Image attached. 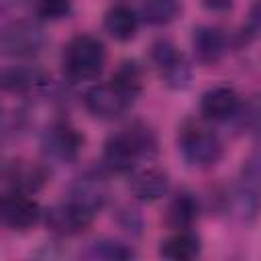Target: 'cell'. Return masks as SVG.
<instances>
[{
	"mask_svg": "<svg viewBox=\"0 0 261 261\" xmlns=\"http://www.w3.org/2000/svg\"><path fill=\"white\" fill-rule=\"evenodd\" d=\"M157 151V141L151 128L145 124H133L104 143V163L114 173H128L137 161Z\"/></svg>",
	"mask_w": 261,
	"mask_h": 261,
	"instance_id": "6da1fadb",
	"label": "cell"
},
{
	"mask_svg": "<svg viewBox=\"0 0 261 261\" xmlns=\"http://www.w3.org/2000/svg\"><path fill=\"white\" fill-rule=\"evenodd\" d=\"M106 63V49L98 37L75 35L63 51V69L73 80L96 77Z\"/></svg>",
	"mask_w": 261,
	"mask_h": 261,
	"instance_id": "7a4b0ae2",
	"label": "cell"
},
{
	"mask_svg": "<svg viewBox=\"0 0 261 261\" xmlns=\"http://www.w3.org/2000/svg\"><path fill=\"white\" fill-rule=\"evenodd\" d=\"M177 143L184 159L194 167H212L222 157L220 139L204 126H186L179 133Z\"/></svg>",
	"mask_w": 261,
	"mask_h": 261,
	"instance_id": "3957f363",
	"label": "cell"
},
{
	"mask_svg": "<svg viewBox=\"0 0 261 261\" xmlns=\"http://www.w3.org/2000/svg\"><path fill=\"white\" fill-rule=\"evenodd\" d=\"M45 45L43 29L33 20H12L0 29V53L8 57H29Z\"/></svg>",
	"mask_w": 261,
	"mask_h": 261,
	"instance_id": "277c9868",
	"label": "cell"
},
{
	"mask_svg": "<svg viewBox=\"0 0 261 261\" xmlns=\"http://www.w3.org/2000/svg\"><path fill=\"white\" fill-rule=\"evenodd\" d=\"M84 104L86 108L98 116V118H104V120H112V118H118L130 104H133V98H128L112 80L108 84H98V86H92L86 96H84Z\"/></svg>",
	"mask_w": 261,
	"mask_h": 261,
	"instance_id": "5b68a950",
	"label": "cell"
},
{
	"mask_svg": "<svg viewBox=\"0 0 261 261\" xmlns=\"http://www.w3.org/2000/svg\"><path fill=\"white\" fill-rule=\"evenodd\" d=\"M151 59L157 65L161 77L169 88H186L190 82V67L175 45L167 39H159L151 47Z\"/></svg>",
	"mask_w": 261,
	"mask_h": 261,
	"instance_id": "8992f818",
	"label": "cell"
},
{
	"mask_svg": "<svg viewBox=\"0 0 261 261\" xmlns=\"http://www.w3.org/2000/svg\"><path fill=\"white\" fill-rule=\"evenodd\" d=\"M84 147V135L69 122H55L43 135V149L57 161H75Z\"/></svg>",
	"mask_w": 261,
	"mask_h": 261,
	"instance_id": "52a82bcc",
	"label": "cell"
},
{
	"mask_svg": "<svg viewBox=\"0 0 261 261\" xmlns=\"http://www.w3.org/2000/svg\"><path fill=\"white\" fill-rule=\"evenodd\" d=\"M41 218L39 204L24 192H12L0 198V224L10 230H27Z\"/></svg>",
	"mask_w": 261,
	"mask_h": 261,
	"instance_id": "ba28073f",
	"label": "cell"
},
{
	"mask_svg": "<svg viewBox=\"0 0 261 261\" xmlns=\"http://www.w3.org/2000/svg\"><path fill=\"white\" fill-rule=\"evenodd\" d=\"M92 220H94V214L84 210L71 200H65L53 206L51 210H47V226L61 237H71L82 232L84 228L90 226Z\"/></svg>",
	"mask_w": 261,
	"mask_h": 261,
	"instance_id": "9c48e42d",
	"label": "cell"
},
{
	"mask_svg": "<svg viewBox=\"0 0 261 261\" xmlns=\"http://www.w3.org/2000/svg\"><path fill=\"white\" fill-rule=\"evenodd\" d=\"M239 110V94L228 86H214L200 98V112L206 120L224 122Z\"/></svg>",
	"mask_w": 261,
	"mask_h": 261,
	"instance_id": "30bf717a",
	"label": "cell"
},
{
	"mask_svg": "<svg viewBox=\"0 0 261 261\" xmlns=\"http://www.w3.org/2000/svg\"><path fill=\"white\" fill-rule=\"evenodd\" d=\"M106 196H108V188H106L104 177L98 173H84L71 184L67 200L75 202L77 206H82L84 210L96 216L98 210L104 206Z\"/></svg>",
	"mask_w": 261,
	"mask_h": 261,
	"instance_id": "8fae6325",
	"label": "cell"
},
{
	"mask_svg": "<svg viewBox=\"0 0 261 261\" xmlns=\"http://www.w3.org/2000/svg\"><path fill=\"white\" fill-rule=\"evenodd\" d=\"M192 49L198 61L216 63L224 53V35L216 27L200 24L192 33Z\"/></svg>",
	"mask_w": 261,
	"mask_h": 261,
	"instance_id": "7c38bea8",
	"label": "cell"
},
{
	"mask_svg": "<svg viewBox=\"0 0 261 261\" xmlns=\"http://www.w3.org/2000/svg\"><path fill=\"white\" fill-rule=\"evenodd\" d=\"M169 190V177L159 167H147L130 179V192L143 202H155Z\"/></svg>",
	"mask_w": 261,
	"mask_h": 261,
	"instance_id": "4fadbf2b",
	"label": "cell"
},
{
	"mask_svg": "<svg viewBox=\"0 0 261 261\" xmlns=\"http://www.w3.org/2000/svg\"><path fill=\"white\" fill-rule=\"evenodd\" d=\"M104 29L116 41H130L139 29V18L130 6L114 4L104 14Z\"/></svg>",
	"mask_w": 261,
	"mask_h": 261,
	"instance_id": "5bb4252c",
	"label": "cell"
},
{
	"mask_svg": "<svg viewBox=\"0 0 261 261\" xmlns=\"http://www.w3.org/2000/svg\"><path fill=\"white\" fill-rule=\"evenodd\" d=\"M198 253H200V239H198V234L190 232L188 228L177 230L175 234L165 239L159 249V255L165 259H171V261H190Z\"/></svg>",
	"mask_w": 261,
	"mask_h": 261,
	"instance_id": "9a60e30c",
	"label": "cell"
},
{
	"mask_svg": "<svg viewBox=\"0 0 261 261\" xmlns=\"http://www.w3.org/2000/svg\"><path fill=\"white\" fill-rule=\"evenodd\" d=\"M198 200L192 194H177L167 206V224L175 230L190 228L192 222L198 218Z\"/></svg>",
	"mask_w": 261,
	"mask_h": 261,
	"instance_id": "2e32d148",
	"label": "cell"
},
{
	"mask_svg": "<svg viewBox=\"0 0 261 261\" xmlns=\"http://www.w3.org/2000/svg\"><path fill=\"white\" fill-rule=\"evenodd\" d=\"M45 84V73L39 67H10L0 71V88L24 92Z\"/></svg>",
	"mask_w": 261,
	"mask_h": 261,
	"instance_id": "e0dca14e",
	"label": "cell"
},
{
	"mask_svg": "<svg viewBox=\"0 0 261 261\" xmlns=\"http://www.w3.org/2000/svg\"><path fill=\"white\" fill-rule=\"evenodd\" d=\"M8 177L14 184V188L20 192H35L47 181L45 169L37 163H29V161L14 163L8 171Z\"/></svg>",
	"mask_w": 261,
	"mask_h": 261,
	"instance_id": "ac0fdd59",
	"label": "cell"
},
{
	"mask_svg": "<svg viewBox=\"0 0 261 261\" xmlns=\"http://www.w3.org/2000/svg\"><path fill=\"white\" fill-rule=\"evenodd\" d=\"M179 10H181L179 0H145L143 18L153 27H163L175 20Z\"/></svg>",
	"mask_w": 261,
	"mask_h": 261,
	"instance_id": "d6986e66",
	"label": "cell"
},
{
	"mask_svg": "<svg viewBox=\"0 0 261 261\" xmlns=\"http://www.w3.org/2000/svg\"><path fill=\"white\" fill-rule=\"evenodd\" d=\"M112 82L133 100L139 96V92L143 88V75H141V69H139V65L135 61H124L118 67V71L114 73Z\"/></svg>",
	"mask_w": 261,
	"mask_h": 261,
	"instance_id": "ffe728a7",
	"label": "cell"
},
{
	"mask_svg": "<svg viewBox=\"0 0 261 261\" xmlns=\"http://www.w3.org/2000/svg\"><path fill=\"white\" fill-rule=\"evenodd\" d=\"M90 255L92 257H100V259H130L135 257V251L118 241H98L90 247Z\"/></svg>",
	"mask_w": 261,
	"mask_h": 261,
	"instance_id": "44dd1931",
	"label": "cell"
},
{
	"mask_svg": "<svg viewBox=\"0 0 261 261\" xmlns=\"http://www.w3.org/2000/svg\"><path fill=\"white\" fill-rule=\"evenodd\" d=\"M35 12L45 20H59L71 12V0H35Z\"/></svg>",
	"mask_w": 261,
	"mask_h": 261,
	"instance_id": "7402d4cb",
	"label": "cell"
},
{
	"mask_svg": "<svg viewBox=\"0 0 261 261\" xmlns=\"http://www.w3.org/2000/svg\"><path fill=\"white\" fill-rule=\"evenodd\" d=\"M202 4L212 12H224L232 6V0H202Z\"/></svg>",
	"mask_w": 261,
	"mask_h": 261,
	"instance_id": "603a6c76",
	"label": "cell"
},
{
	"mask_svg": "<svg viewBox=\"0 0 261 261\" xmlns=\"http://www.w3.org/2000/svg\"><path fill=\"white\" fill-rule=\"evenodd\" d=\"M20 0H0V12H6V10H10L12 6H16Z\"/></svg>",
	"mask_w": 261,
	"mask_h": 261,
	"instance_id": "cb8c5ba5",
	"label": "cell"
}]
</instances>
